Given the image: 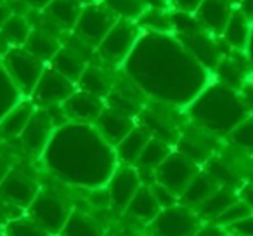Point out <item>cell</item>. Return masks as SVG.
Segmentation results:
<instances>
[{
    "label": "cell",
    "mask_w": 253,
    "mask_h": 236,
    "mask_svg": "<svg viewBox=\"0 0 253 236\" xmlns=\"http://www.w3.org/2000/svg\"><path fill=\"white\" fill-rule=\"evenodd\" d=\"M125 212L130 217H134L135 221H141L144 224H151L158 217L160 212H162V207H160L158 200L153 194L151 188L142 184L137 193L134 194V198L130 200V203H128Z\"/></svg>",
    "instance_id": "26"
},
{
    "label": "cell",
    "mask_w": 253,
    "mask_h": 236,
    "mask_svg": "<svg viewBox=\"0 0 253 236\" xmlns=\"http://www.w3.org/2000/svg\"><path fill=\"white\" fill-rule=\"evenodd\" d=\"M227 233L234 236H253V215H250V217L229 226Z\"/></svg>",
    "instance_id": "41"
},
{
    "label": "cell",
    "mask_w": 253,
    "mask_h": 236,
    "mask_svg": "<svg viewBox=\"0 0 253 236\" xmlns=\"http://www.w3.org/2000/svg\"><path fill=\"white\" fill-rule=\"evenodd\" d=\"M177 106L167 104V102L155 101V104H144L139 113V124L144 125L151 136L160 138L163 141L175 144L179 139V116L175 113Z\"/></svg>",
    "instance_id": "9"
},
{
    "label": "cell",
    "mask_w": 253,
    "mask_h": 236,
    "mask_svg": "<svg viewBox=\"0 0 253 236\" xmlns=\"http://www.w3.org/2000/svg\"><path fill=\"white\" fill-rule=\"evenodd\" d=\"M7 49H9V44L5 42V39L2 37V33H0V59H2V56L7 52Z\"/></svg>",
    "instance_id": "52"
},
{
    "label": "cell",
    "mask_w": 253,
    "mask_h": 236,
    "mask_svg": "<svg viewBox=\"0 0 253 236\" xmlns=\"http://www.w3.org/2000/svg\"><path fill=\"white\" fill-rule=\"evenodd\" d=\"M149 188H151L153 194H155V198L158 200L160 207L163 208H169V207H173V205L179 203V198L175 196V194L172 193L170 189H167L165 186H162L160 183H156V181H153L151 184H149Z\"/></svg>",
    "instance_id": "40"
},
{
    "label": "cell",
    "mask_w": 253,
    "mask_h": 236,
    "mask_svg": "<svg viewBox=\"0 0 253 236\" xmlns=\"http://www.w3.org/2000/svg\"><path fill=\"white\" fill-rule=\"evenodd\" d=\"M101 4L108 7L118 19L137 21L141 14L149 7L144 0H101Z\"/></svg>",
    "instance_id": "36"
},
{
    "label": "cell",
    "mask_w": 253,
    "mask_h": 236,
    "mask_svg": "<svg viewBox=\"0 0 253 236\" xmlns=\"http://www.w3.org/2000/svg\"><path fill=\"white\" fill-rule=\"evenodd\" d=\"M49 66H52L56 71H59L61 75H64L66 78H70L71 82L77 84L78 78L82 77L85 66H87V57L84 52L77 49V47H63L57 50V54L52 57V61L49 63Z\"/></svg>",
    "instance_id": "25"
},
{
    "label": "cell",
    "mask_w": 253,
    "mask_h": 236,
    "mask_svg": "<svg viewBox=\"0 0 253 236\" xmlns=\"http://www.w3.org/2000/svg\"><path fill=\"white\" fill-rule=\"evenodd\" d=\"M106 108V101L85 91H77L61 104V109L70 122L80 124H94Z\"/></svg>",
    "instance_id": "17"
},
{
    "label": "cell",
    "mask_w": 253,
    "mask_h": 236,
    "mask_svg": "<svg viewBox=\"0 0 253 236\" xmlns=\"http://www.w3.org/2000/svg\"><path fill=\"white\" fill-rule=\"evenodd\" d=\"M32 25L21 14H12L4 25L0 26V33L9 44V47H23L32 33Z\"/></svg>",
    "instance_id": "33"
},
{
    "label": "cell",
    "mask_w": 253,
    "mask_h": 236,
    "mask_svg": "<svg viewBox=\"0 0 253 236\" xmlns=\"http://www.w3.org/2000/svg\"><path fill=\"white\" fill-rule=\"evenodd\" d=\"M19 207H16V205L9 203L5 198L0 196V224L4 226L7 221H11V219L18 217V215H14V210H18Z\"/></svg>",
    "instance_id": "44"
},
{
    "label": "cell",
    "mask_w": 253,
    "mask_h": 236,
    "mask_svg": "<svg viewBox=\"0 0 253 236\" xmlns=\"http://www.w3.org/2000/svg\"><path fill=\"white\" fill-rule=\"evenodd\" d=\"M94 125L99 131V134L115 148V146L137 125V122H135L134 116H128V115H125V113L118 111V109L106 106L104 111H102L97 120L94 122Z\"/></svg>",
    "instance_id": "19"
},
{
    "label": "cell",
    "mask_w": 253,
    "mask_h": 236,
    "mask_svg": "<svg viewBox=\"0 0 253 236\" xmlns=\"http://www.w3.org/2000/svg\"><path fill=\"white\" fill-rule=\"evenodd\" d=\"M135 23H137L142 32L172 33V12L165 11L163 7L149 5Z\"/></svg>",
    "instance_id": "34"
},
{
    "label": "cell",
    "mask_w": 253,
    "mask_h": 236,
    "mask_svg": "<svg viewBox=\"0 0 253 236\" xmlns=\"http://www.w3.org/2000/svg\"><path fill=\"white\" fill-rule=\"evenodd\" d=\"M246 56H248L250 66H252V73H253V30H252V37H250L248 47H246Z\"/></svg>",
    "instance_id": "51"
},
{
    "label": "cell",
    "mask_w": 253,
    "mask_h": 236,
    "mask_svg": "<svg viewBox=\"0 0 253 236\" xmlns=\"http://www.w3.org/2000/svg\"><path fill=\"white\" fill-rule=\"evenodd\" d=\"M0 236H4V235H0Z\"/></svg>",
    "instance_id": "56"
},
{
    "label": "cell",
    "mask_w": 253,
    "mask_h": 236,
    "mask_svg": "<svg viewBox=\"0 0 253 236\" xmlns=\"http://www.w3.org/2000/svg\"><path fill=\"white\" fill-rule=\"evenodd\" d=\"M39 193V183L19 167H12L0 183V196L19 208H28Z\"/></svg>",
    "instance_id": "16"
},
{
    "label": "cell",
    "mask_w": 253,
    "mask_h": 236,
    "mask_svg": "<svg viewBox=\"0 0 253 236\" xmlns=\"http://www.w3.org/2000/svg\"><path fill=\"white\" fill-rule=\"evenodd\" d=\"M75 91H77L75 82L47 64L30 99L35 102L37 108H50V106H61Z\"/></svg>",
    "instance_id": "11"
},
{
    "label": "cell",
    "mask_w": 253,
    "mask_h": 236,
    "mask_svg": "<svg viewBox=\"0 0 253 236\" xmlns=\"http://www.w3.org/2000/svg\"><path fill=\"white\" fill-rule=\"evenodd\" d=\"M122 66L142 94L182 109L213 80L173 33L142 32Z\"/></svg>",
    "instance_id": "1"
},
{
    "label": "cell",
    "mask_w": 253,
    "mask_h": 236,
    "mask_svg": "<svg viewBox=\"0 0 253 236\" xmlns=\"http://www.w3.org/2000/svg\"><path fill=\"white\" fill-rule=\"evenodd\" d=\"M201 170L198 163H194L191 158H187L184 153L173 149L165 162L155 170V181L170 189L177 198L186 191L193 177Z\"/></svg>",
    "instance_id": "6"
},
{
    "label": "cell",
    "mask_w": 253,
    "mask_h": 236,
    "mask_svg": "<svg viewBox=\"0 0 253 236\" xmlns=\"http://www.w3.org/2000/svg\"><path fill=\"white\" fill-rule=\"evenodd\" d=\"M213 75L217 82L239 91L253 73L246 52L231 49V52L225 54L220 59V63H218L217 70L213 71Z\"/></svg>",
    "instance_id": "18"
},
{
    "label": "cell",
    "mask_w": 253,
    "mask_h": 236,
    "mask_svg": "<svg viewBox=\"0 0 253 236\" xmlns=\"http://www.w3.org/2000/svg\"><path fill=\"white\" fill-rule=\"evenodd\" d=\"M56 129L57 125L54 124L50 113L45 108H37L33 116L30 118L28 125L19 136L23 149L33 158H40Z\"/></svg>",
    "instance_id": "12"
},
{
    "label": "cell",
    "mask_w": 253,
    "mask_h": 236,
    "mask_svg": "<svg viewBox=\"0 0 253 236\" xmlns=\"http://www.w3.org/2000/svg\"><path fill=\"white\" fill-rule=\"evenodd\" d=\"M142 30L135 21L128 19H118L108 32V35L101 40L97 46V54L102 61L113 66H120L126 61L134 50Z\"/></svg>",
    "instance_id": "5"
},
{
    "label": "cell",
    "mask_w": 253,
    "mask_h": 236,
    "mask_svg": "<svg viewBox=\"0 0 253 236\" xmlns=\"http://www.w3.org/2000/svg\"><path fill=\"white\" fill-rule=\"evenodd\" d=\"M250 215H253V208L250 207L245 200H241V198H239V200H236L232 205H229V207L225 208V210L222 212V214L218 215L213 222L227 229L229 226L236 224V222L243 221V219L250 217Z\"/></svg>",
    "instance_id": "39"
},
{
    "label": "cell",
    "mask_w": 253,
    "mask_h": 236,
    "mask_svg": "<svg viewBox=\"0 0 253 236\" xmlns=\"http://www.w3.org/2000/svg\"><path fill=\"white\" fill-rule=\"evenodd\" d=\"M37 106L30 97H23L14 108H11L0 120V139L11 141V139H19L21 132L28 125L30 118L35 113Z\"/></svg>",
    "instance_id": "21"
},
{
    "label": "cell",
    "mask_w": 253,
    "mask_h": 236,
    "mask_svg": "<svg viewBox=\"0 0 253 236\" xmlns=\"http://www.w3.org/2000/svg\"><path fill=\"white\" fill-rule=\"evenodd\" d=\"M252 160H253V158H252Z\"/></svg>",
    "instance_id": "57"
},
{
    "label": "cell",
    "mask_w": 253,
    "mask_h": 236,
    "mask_svg": "<svg viewBox=\"0 0 253 236\" xmlns=\"http://www.w3.org/2000/svg\"><path fill=\"white\" fill-rule=\"evenodd\" d=\"M184 111L194 125L211 132L213 136H227L250 116L239 91L217 80H211L184 108Z\"/></svg>",
    "instance_id": "3"
},
{
    "label": "cell",
    "mask_w": 253,
    "mask_h": 236,
    "mask_svg": "<svg viewBox=\"0 0 253 236\" xmlns=\"http://www.w3.org/2000/svg\"><path fill=\"white\" fill-rule=\"evenodd\" d=\"M151 228L158 236H194L201 228V217L194 208L177 203L163 208L151 222Z\"/></svg>",
    "instance_id": "10"
},
{
    "label": "cell",
    "mask_w": 253,
    "mask_h": 236,
    "mask_svg": "<svg viewBox=\"0 0 253 236\" xmlns=\"http://www.w3.org/2000/svg\"><path fill=\"white\" fill-rule=\"evenodd\" d=\"M40 160L66 183L90 189L106 188L118 167L115 148L94 124L80 122H66L57 127Z\"/></svg>",
    "instance_id": "2"
},
{
    "label": "cell",
    "mask_w": 253,
    "mask_h": 236,
    "mask_svg": "<svg viewBox=\"0 0 253 236\" xmlns=\"http://www.w3.org/2000/svg\"><path fill=\"white\" fill-rule=\"evenodd\" d=\"M229 236H234V235H229Z\"/></svg>",
    "instance_id": "55"
},
{
    "label": "cell",
    "mask_w": 253,
    "mask_h": 236,
    "mask_svg": "<svg viewBox=\"0 0 253 236\" xmlns=\"http://www.w3.org/2000/svg\"><path fill=\"white\" fill-rule=\"evenodd\" d=\"M172 151L173 149H172V144H170V142L153 136V138L149 139L148 144H146V148L142 149L137 163L134 165L135 169H137L141 179H144L146 174H151V176L155 177V170L165 162V158Z\"/></svg>",
    "instance_id": "24"
},
{
    "label": "cell",
    "mask_w": 253,
    "mask_h": 236,
    "mask_svg": "<svg viewBox=\"0 0 253 236\" xmlns=\"http://www.w3.org/2000/svg\"><path fill=\"white\" fill-rule=\"evenodd\" d=\"M23 47H25L28 52H32L35 57H39L40 61L49 64L50 61H52V57L57 54V50L61 49V42L54 33L49 32V30L33 28L28 40H26V44Z\"/></svg>",
    "instance_id": "29"
},
{
    "label": "cell",
    "mask_w": 253,
    "mask_h": 236,
    "mask_svg": "<svg viewBox=\"0 0 253 236\" xmlns=\"http://www.w3.org/2000/svg\"><path fill=\"white\" fill-rule=\"evenodd\" d=\"M175 146L177 151L184 153L187 158H191L194 163L203 167L215 155L217 136L193 124L191 127H186L180 131Z\"/></svg>",
    "instance_id": "14"
},
{
    "label": "cell",
    "mask_w": 253,
    "mask_h": 236,
    "mask_svg": "<svg viewBox=\"0 0 253 236\" xmlns=\"http://www.w3.org/2000/svg\"><path fill=\"white\" fill-rule=\"evenodd\" d=\"M104 226L82 210H71L64 228L57 236H104Z\"/></svg>",
    "instance_id": "31"
},
{
    "label": "cell",
    "mask_w": 253,
    "mask_h": 236,
    "mask_svg": "<svg viewBox=\"0 0 253 236\" xmlns=\"http://www.w3.org/2000/svg\"><path fill=\"white\" fill-rule=\"evenodd\" d=\"M11 80L16 84L25 97H30L42 77L47 64L35 57L25 47H9L7 52L0 59Z\"/></svg>",
    "instance_id": "4"
},
{
    "label": "cell",
    "mask_w": 253,
    "mask_h": 236,
    "mask_svg": "<svg viewBox=\"0 0 253 236\" xmlns=\"http://www.w3.org/2000/svg\"><path fill=\"white\" fill-rule=\"evenodd\" d=\"M11 169H12V167H11V163H9V160L5 158L2 153H0V183L4 181V177L7 176Z\"/></svg>",
    "instance_id": "50"
},
{
    "label": "cell",
    "mask_w": 253,
    "mask_h": 236,
    "mask_svg": "<svg viewBox=\"0 0 253 236\" xmlns=\"http://www.w3.org/2000/svg\"><path fill=\"white\" fill-rule=\"evenodd\" d=\"M116 21H118V18L108 7H104L101 2L99 4L90 2V4H85L82 7L80 18H78L73 30L78 39H82L88 46L97 47Z\"/></svg>",
    "instance_id": "7"
},
{
    "label": "cell",
    "mask_w": 253,
    "mask_h": 236,
    "mask_svg": "<svg viewBox=\"0 0 253 236\" xmlns=\"http://www.w3.org/2000/svg\"><path fill=\"white\" fill-rule=\"evenodd\" d=\"M12 14H14V12H12V9L9 7L7 2H4V0H0V26L4 25V23L7 21V19L11 18Z\"/></svg>",
    "instance_id": "48"
},
{
    "label": "cell",
    "mask_w": 253,
    "mask_h": 236,
    "mask_svg": "<svg viewBox=\"0 0 253 236\" xmlns=\"http://www.w3.org/2000/svg\"><path fill=\"white\" fill-rule=\"evenodd\" d=\"M172 2V7L175 11L180 12H189V14H194L196 9L200 7V4L203 0H170Z\"/></svg>",
    "instance_id": "45"
},
{
    "label": "cell",
    "mask_w": 253,
    "mask_h": 236,
    "mask_svg": "<svg viewBox=\"0 0 253 236\" xmlns=\"http://www.w3.org/2000/svg\"><path fill=\"white\" fill-rule=\"evenodd\" d=\"M177 39H179V42L184 46V49H186L205 70L210 71L211 75L217 70L220 59L225 56L220 44H218L217 40L213 39V35L208 33L207 30L187 33V35H179Z\"/></svg>",
    "instance_id": "15"
},
{
    "label": "cell",
    "mask_w": 253,
    "mask_h": 236,
    "mask_svg": "<svg viewBox=\"0 0 253 236\" xmlns=\"http://www.w3.org/2000/svg\"><path fill=\"white\" fill-rule=\"evenodd\" d=\"M252 30H253V23L238 7H234L224 32H222V39H224L225 46L229 49L246 52L250 37H252Z\"/></svg>",
    "instance_id": "23"
},
{
    "label": "cell",
    "mask_w": 253,
    "mask_h": 236,
    "mask_svg": "<svg viewBox=\"0 0 253 236\" xmlns=\"http://www.w3.org/2000/svg\"><path fill=\"white\" fill-rule=\"evenodd\" d=\"M229 2H231V4H232V5H234V7H236V5H238L239 2H241V0H229Z\"/></svg>",
    "instance_id": "53"
},
{
    "label": "cell",
    "mask_w": 253,
    "mask_h": 236,
    "mask_svg": "<svg viewBox=\"0 0 253 236\" xmlns=\"http://www.w3.org/2000/svg\"><path fill=\"white\" fill-rule=\"evenodd\" d=\"M141 186L142 179L134 165H118L106 184L109 205L116 212H125Z\"/></svg>",
    "instance_id": "13"
},
{
    "label": "cell",
    "mask_w": 253,
    "mask_h": 236,
    "mask_svg": "<svg viewBox=\"0 0 253 236\" xmlns=\"http://www.w3.org/2000/svg\"><path fill=\"white\" fill-rule=\"evenodd\" d=\"M23 2H25L28 7L35 9V11H43L52 0H23Z\"/></svg>",
    "instance_id": "49"
},
{
    "label": "cell",
    "mask_w": 253,
    "mask_h": 236,
    "mask_svg": "<svg viewBox=\"0 0 253 236\" xmlns=\"http://www.w3.org/2000/svg\"><path fill=\"white\" fill-rule=\"evenodd\" d=\"M236 200H239V191L234 188H227V186H220L215 191L211 196H208L203 203L198 205L194 210L205 221H211L213 222L229 205H232Z\"/></svg>",
    "instance_id": "30"
},
{
    "label": "cell",
    "mask_w": 253,
    "mask_h": 236,
    "mask_svg": "<svg viewBox=\"0 0 253 236\" xmlns=\"http://www.w3.org/2000/svg\"><path fill=\"white\" fill-rule=\"evenodd\" d=\"M225 138L229 139L234 148H238L241 153L253 158V115L241 122L238 127H234Z\"/></svg>",
    "instance_id": "37"
},
{
    "label": "cell",
    "mask_w": 253,
    "mask_h": 236,
    "mask_svg": "<svg viewBox=\"0 0 253 236\" xmlns=\"http://www.w3.org/2000/svg\"><path fill=\"white\" fill-rule=\"evenodd\" d=\"M84 5L78 2V0H52L43 12H45V18L52 23L56 28L63 30H73L77 25L78 18H80V12Z\"/></svg>",
    "instance_id": "28"
},
{
    "label": "cell",
    "mask_w": 253,
    "mask_h": 236,
    "mask_svg": "<svg viewBox=\"0 0 253 236\" xmlns=\"http://www.w3.org/2000/svg\"><path fill=\"white\" fill-rule=\"evenodd\" d=\"M236 7L239 9V11L243 12V14L246 16V18L250 19V21L253 23V0H241Z\"/></svg>",
    "instance_id": "47"
},
{
    "label": "cell",
    "mask_w": 253,
    "mask_h": 236,
    "mask_svg": "<svg viewBox=\"0 0 253 236\" xmlns=\"http://www.w3.org/2000/svg\"><path fill=\"white\" fill-rule=\"evenodd\" d=\"M151 138H153L151 132H149L144 125H141V124L135 125V127L115 146L118 163H122V165H135L139 156H141L142 149L146 148V144H148Z\"/></svg>",
    "instance_id": "22"
},
{
    "label": "cell",
    "mask_w": 253,
    "mask_h": 236,
    "mask_svg": "<svg viewBox=\"0 0 253 236\" xmlns=\"http://www.w3.org/2000/svg\"><path fill=\"white\" fill-rule=\"evenodd\" d=\"M77 89L88 92V94H94L97 97H102L106 101V97H108L113 89V82L102 68L87 64L82 77L77 82Z\"/></svg>",
    "instance_id": "32"
},
{
    "label": "cell",
    "mask_w": 253,
    "mask_h": 236,
    "mask_svg": "<svg viewBox=\"0 0 253 236\" xmlns=\"http://www.w3.org/2000/svg\"><path fill=\"white\" fill-rule=\"evenodd\" d=\"M220 188V184L207 172V170H200L196 176L193 177V181L189 183V186L186 188L182 194H180L179 201L186 207L196 208L200 203H203L208 196L215 193Z\"/></svg>",
    "instance_id": "27"
},
{
    "label": "cell",
    "mask_w": 253,
    "mask_h": 236,
    "mask_svg": "<svg viewBox=\"0 0 253 236\" xmlns=\"http://www.w3.org/2000/svg\"><path fill=\"white\" fill-rule=\"evenodd\" d=\"M23 97H25V95L19 92V89L16 87V84L11 80V77L7 75L5 68L0 63V120H2V116L11 108H14Z\"/></svg>",
    "instance_id": "38"
},
{
    "label": "cell",
    "mask_w": 253,
    "mask_h": 236,
    "mask_svg": "<svg viewBox=\"0 0 253 236\" xmlns=\"http://www.w3.org/2000/svg\"><path fill=\"white\" fill-rule=\"evenodd\" d=\"M232 11H234V5L229 0H203L194 16L200 25L215 37L222 35Z\"/></svg>",
    "instance_id": "20"
},
{
    "label": "cell",
    "mask_w": 253,
    "mask_h": 236,
    "mask_svg": "<svg viewBox=\"0 0 253 236\" xmlns=\"http://www.w3.org/2000/svg\"><path fill=\"white\" fill-rule=\"evenodd\" d=\"M4 236H54L47 229H43L39 222L33 221L30 215H18L11 219L2 228Z\"/></svg>",
    "instance_id": "35"
},
{
    "label": "cell",
    "mask_w": 253,
    "mask_h": 236,
    "mask_svg": "<svg viewBox=\"0 0 253 236\" xmlns=\"http://www.w3.org/2000/svg\"><path fill=\"white\" fill-rule=\"evenodd\" d=\"M239 198L245 200L246 203L253 208V184H245V186H241V189H239Z\"/></svg>",
    "instance_id": "46"
},
{
    "label": "cell",
    "mask_w": 253,
    "mask_h": 236,
    "mask_svg": "<svg viewBox=\"0 0 253 236\" xmlns=\"http://www.w3.org/2000/svg\"><path fill=\"white\" fill-rule=\"evenodd\" d=\"M104 236H118V235H111V233H106Z\"/></svg>",
    "instance_id": "54"
},
{
    "label": "cell",
    "mask_w": 253,
    "mask_h": 236,
    "mask_svg": "<svg viewBox=\"0 0 253 236\" xmlns=\"http://www.w3.org/2000/svg\"><path fill=\"white\" fill-rule=\"evenodd\" d=\"M239 94H241V99L246 108H248L250 115H253V75L245 82V85L239 89Z\"/></svg>",
    "instance_id": "43"
},
{
    "label": "cell",
    "mask_w": 253,
    "mask_h": 236,
    "mask_svg": "<svg viewBox=\"0 0 253 236\" xmlns=\"http://www.w3.org/2000/svg\"><path fill=\"white\" fill-rule=\"evenodd\" d=\"M26 212H28L26 215H30L33 221L39 222L50 235L57 236L66 224L71 208L68 207V203L63 198L56 196L49 191H40L35 196V200L30 203V207L26 208Z\"/></svg>",
    "instance_id": "8"
},
{
    "label": "cell",
    "mask_w": 253,
    "mask_h": 236,
    "mask_svg": "<svg viewBox=\"0 0 253 236\" xmlns=\"http://www.w3.org/2000/svg\"><path fill=\"white\" fill-rule=\"evenodd\" d=\"M194 236H229V233L227 229L215 224V222H205V224H201V228L198 229Z\"/></svg>",
    "instance_id": "42"
}]
</instances>
